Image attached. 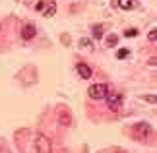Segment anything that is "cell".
Returning a JSON list of instances; mask_svg holds the SVG:
<instances>
[{"instance_id": "cell-1", "label": "cell", "mask_w": 157, "mask_h": 153, "mask_svg": "<svg viewBox=\"0 0 157 153\" xmlns=\"http://www.w3.org/2000/svg\"><path fill=\"white\" fill-rule=\"evenodd\" d=\"M35 151L37 153H52V143L45 134H37L35 136Z\"/></svg>"}, {"instance_id": "cell-2", "label": "cell", "mask_w": 157, "mask_h": 153, "mask_svg": "<svg viewBox=\"0 0 157 153\" xmlns=\"http://www.w3.org/2000/svg\"><path fill=\"white\" fill-rule=\"evenodd\" d=\"M107 99V107L111 109V111H118L120 107H122V93H118V91H111V93L105 95Z\"/></svg>"}, {"instance_id": "cell-3", "label": "cell", "mask_w": 157, "mask_h": 153, "mask_svg": "<svg viewBox=\"0 0 157 153\" xmlns=\"http://www.w3.org/2000/svg\"><path fill=\"white\" fill-rule=\"evenodd\" d=\"M35 8L43 12L45 17H52L54 14H56V2H54V0H41V2H37Z\"/></svg>"}, {"instance_id": "cell-4", "label": "cell", "mask_w": 157, "mask_h": 153, "mask_svg": "<svg viewBox=\"0 0 157 153\" xmlns=\"http://www.w3.org/2000/svg\"><path fill=\"white\" fill-rule=\"evenodd\" d=\"M87 93L91 99H105V95L109 93V87L105 83H93L91 87L87 89Z\"/></svg>"}, {"instance_id": "cell-5", "label": "cell", "mask_w": 157, "mask_h": 153, "mask_svg": "<svg viewBox=\"0 0 157 153\" xmlns=\"http://www.w3.org/2000/svg\"><path fill=\"white\" fill-rule=\"evenodd\" d=\"M134 134H136L140 140H147L149 136H151V126L146 124V122H140V124L134 128Z\"/></svg>"}, {"instance_id": "cell-6", "label": "cell", "mask_w": 157, "mask_h": 153, "mask_svg": "<svg viewBox=\"0 0 157 153\" xmlns=\"http://www.w3.org/2000/svg\"><path fill=\"white\" fill-rule=\"evenodd\" d=\"M35 35H37V27H35V23H25V25L21 27V37L25 41L33 39Z\"/></svg>"}, {"instance_id": "cell-7", "label": "cell", "mask_w": 157, "mask_h": 153, "mask_svg": "<svg viewBox=\"0 0 157 153\" xmlns=\"http://www.w3.org/2000/svg\"><path fill=\"white\" fill-rule=\"evenodd\" d=\"M76 70H78V74H80V78H83V79H89V78H91V68H89L87 64L80 62V64L76 66Z\"/></svg>"}, {"instance_id": "cell-8", "label": "cell", "mask_w": 157, "mask_h": 153, "mask_svg": "<svg viewBox=\"0 0 157 153\" xmlns=\"http://www.w3.org/2000/svg\"><path fill=\"white\" fill-rule=\"evenodd\" d=\"M117 4H118V8H122V10H134L136 8L134 0H117Z\"/></svg>"}, {"instance_id": "cell-9", "label": "cell", "mask_w": 157, "mask_h": 153, "mask_svg": "<svg viewBox=\"0 0 157 153\" xmlns=\"http://www.w3.org/2000/svg\"><path fill=\"white\" fill-rule=\"evenodd\" d=\"M58 118H60V124H64V126H68L70 122H72V118H70L68 111H62V113H60V116H58Z\"/></svg>"}, {"instance_id": "cell-10", "label": "cell", "mask_w": 157, "mask_h": 153, "mask_svg": "<svg viewBox=\"0 0 157 153\" xmlns=\"http://www.w3.org/2000/svg\"><path fill=\"white\" fill-rule=\"evenodd\" d=\"M93 37L95 39H101V37H103V25H101V23L93 25Z\"/></svg>"}, {"instance_id": "cell-11", "label": "cell", "mask_w": 157, "mask_h": 153, "mask_svg": "<svg viewBox=\"0 0 157 153\" xmlns=\"http://www.w3.org/2000/svg\"><path fill=\"white\" fill-rule=\"evenodd\" d=\"M105 43H107V47H117V43H118V37H117V35H109Z\"/></svg>"}, {"instance_id": "cell-12", "label": "cell", "mask_w": 157, "mask_h": 153, "mask_svg": "<svg viewBox=\"0 0 157 153\" xmlns=\"http://www.w3.org/2000/svg\"><path fill=\"white\" fill-rule=\"evenodd\" d=\"M128 48H118V51H117V58H120V60H122V58H126V56H128Z\"/></svg>"}, {"instance_id": "cell-13", "label": "cell", "mask_w": 157, "mask_h": 153, "mask_svg": "<svg viewBox=\"0 0 157 153\" xmlns=\"http://www.w3.org/2000/svg\"><path fill=\"white\" fill-rule=\"evenodd\" d=\"M124 35H126V37H136V35H138V29H134V27H132V29H126Z\"/></svg>"}, {"instance_id": "cell-14", "label": "cell", "mask_w": 157, "mask_h": 153, "mask_svg": "<svg viewBox=\"0 0 157 153\" xmlns=\"http://www.w3.org/2000/svg\"><path fill=\"white\" fill-rule=\"evenodd\" d=\"M147 39H149V41H153V43L157 41V29H155V27L151 29V31H149V35H147Z\"/></svg>"}, {"instance_id": "cell-15", "label": "cell", "mask_w": 157, "mask_h": 153, "mask_svg": "<svg viewBox=\"0 0 157 153\" xmlns=\"http://www.w3.org/2000/svg\"><path fill=\"white\" fill-rule=\"evenodd\" d=\"M80 45H82V47H93V41H91V39H82Z\"/></svg>"}, {"instance_id": "cell-16", "label": "cell", "mask_w": 157, "mask_h": 153, "mask_svg": "<svg viewBox=\"0 0 157 153\" xmlns=\"http://www.w3.org/2000/svg\"><path fill=\"white\" fill-rule=\"evenodd\" d=\"M144 99H146L147 103H153L155 105V95H147V97H144Z\"/></svg>"}]
</instances>
